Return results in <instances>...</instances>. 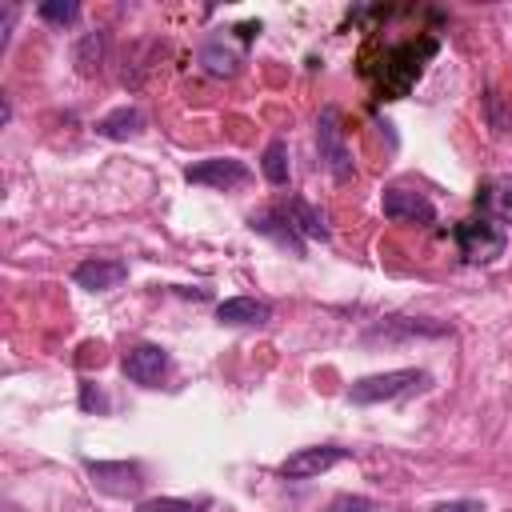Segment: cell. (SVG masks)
<instances>
[{"label":"cell","instance_id":"1","mask_svg":"<svg viewBox=\"0 0 512 512\" xmlns=\"http://www.w3.org/2000/svg\"><path fill=\"white\" fill-rule=\"evenodd\" d=\"M428 384V372L420 368H396V372H380V376H364L348 388V400L352 404H380V400H396V396H408L416 388Z\"/></svg>","mask_w":512,"mask_h":512},{"label":"cell","instance_id":"2","mask_svg":"<svg viewBox=\"0 0 512 512\" xmlns=\"http://www.w3.org/2000/svg\"><path fill=\"white\" fill-rule=\"evenodd\" d=\"M316 148H320V160L328 164V172L348 184L356 176V164H352V152H348V140H344V128H340V112L336 108H324L320 120H316Z\"/></svg>","mask_w":512,"mask_h":512},{"label":"cell","instance_id":"3","mask_svg":"<svg viewBox=\"0 0 512 512\" xmlns=\"http://www.w3.org/2000/svg\"><path fill=\"white\" fill-rule=\"evenodd\" d=\"M432 52H436V44H432V40H424L420 48H416V44L392 48V52L384 56V72H380V92H384L388 100L404 96V92L412 88V80L420 76V60H424V56H432Z\"/></svg>","mask_w":512,"mask_h":512},{"label":"cell","instance_id":"4","mask_svg":"<svg viewBox=\"0 0 512 512\" xmlns=\"http://www.w3.org/2000/svg\"><path fill=\"white\" fill-rule=\"evenodd\" d=\"M456 244L472 264H484V260H496L504 252V232L492 220H464L456 228Z\"/></svg>","mask_w":512,"mask_h":512},{"label":"cell","instance_id":"5","mask_svg":"<svg viewBox=\"0 0 512 512\" xmlns=\"http://www.w3.org/2000/svg\"><path fill=\"white\" fill-rule=\"evenodd\" d=\"M348 460V448H336V444H316V448H300L292 452L284 464H280V476L284 480H312L320 472H328L332 464Z\"/></svg>","mask_w":512,"mask_h":512},{"label":"cell","instance_id":"6","mask_svg":"<svg viewBox=\"0 0 512 512\" xmlns=\"http://www.w3.org/2000/svg\"><path fill=\"white\" fill-rule=\"evenodd\" d=\"M384 216L396 220V224H432L436 220V208L424 192H412V188H388L384 192Z\"/></svg>","mask_w":512,"mask_h":512},{"label":"cell","instance_id":"7","mask_svg":"<svg viewBox=\"0 0 512 512\" xmlns=\"http://www.w3.org/2000/svg\"><path fill=\"white\" fill-rule=\"evenodd\" d=\"M192 184H208V188H236L248 180V164L232 160V156H212V160H200L184 172Z\"/></svg>","mask_w":512,"mask_h":512},{"label":"cell","instance_id":"8","mask_svg":"<svg viewBox=\"0 0 512 512\" xmlns=\"http://www.w3.org/2000/svg\"><path fill=\"white\" fill-rule=\"evenodd\" d=\"M124 276H128V264H124V260H108V256H92V260H80V264L72 268V280H76L80 288H88V292H108V288H116Z\"/></svg>","mask_w":512,"mask_h":512},{"label":"cell","instance_id":"9","mask_svg":"<svg viewBox=\"0 0 512 512\" xmlns=\"http://www.w3.org/2000/svg\"><path fill=\"white\" fill-rule=\"evenodd\" d=\"M168 368V356L160 344H136L128 356H124V376L136 380V384H156Z\"/></svg>","mask_w":512,"mask_h":512},{"label":"cell","instance_id":"10","mask_svg":"<svg viewBox=\"0 0 512 512\" xmlns=\"http://www.w3.org/2000/svg\"><path fill=\"white\" fill-rule=\"evenodd\" d=\"M256 232H264V236H276L284 248H292L296 256L304 252V244H300V232L292 228V220H288V212L284 208H260V212H252V220H248Z\"/></svg>","mask_w":512,"mask_h":512},{"label":"cell","instance_id":"11","mask_svg":"<svg viewBox=\"0 0 512 512\" xmlns=\"http://www.w3.org/2000/svg\"><path fill=\"white\" fill-rule=\"evenodd\" d=\"M268 316H272V308L256 296H232V300L216 304V320H224V324H264Z\"/></svg>","mask_w":512,"mask_h":512},{"label":"cell","instance_id":"12","mask_svg":"<svg viewBox=\"0 0 512 512\" xmlns=\"http://www.w3.org/2000/svg\"><path fill=\"white\" fill-rule=\"evenodd\" d=\"M284 212H288V220H292V228L300 232V236H312V240H328V228H324V216L308 204V200H300V196H292L288 204H284Z\"/></svg>","mask_w":512,"mask_h":512},{"label":"cell","instance_id":"13","mask_svg":"<svg viewBox=\"0 0 512 512\" xmlns=\"http://www.w3.org/2000/svg\"><path fill=\"white\" fill-rule=\"evenodd\" d=\"M140 124H144V116H140L136 108H116V112H108V116L96 124V132L108 136V140H124V136H136Z\"/></svg>","mask_w":512,"mask_h":512},{"label":"cell","instance_id":"14","mask_svg":"<svg viewBox=\"0 0 512 512\" xmlns=\"http://www.w3.org/2000/svg\"><path fill=\"white\" fill-rule=\"evenodd\" d=\"M264 180L268 184H288V144L284 140H272L268 148H264Z\"/></svg>","mask_w":512,"mask_h":512},{"label":"cell","instance_id":"15","mask_svg":"<svg viewBox=\"0 0 512 512\" xmlns=\"http://www.w3.org/2000/svg\"><path fill=\"white\" fill-rule=\"evenodd\" d=\"M208 496L200 500H180V496H156V500H140V512H204Z\"/></svg>","mask_w":512,"mask_h":512},{"label":"cell","instance_id":"16","mask_svg":"<svg viewBox=\"0 0 512 512\" xmlns=\"http://www.w3.org/2000/svg\"><path fill=\"white\" fill-rule=\"evenodd\" d=\"M488 208H492L500 220L512 224V180H500V184L488 188Z\"/></svg>","mask_w":512,"mask_h":512},{"label":"cell","instance_id":"17","mask_svg":"<svg viewBox=\"0 0 512 512\" xmlns=\"http://www.w3.org/2000/svg\"><path fill=\"white\" fill-rule=\"evenodd\" d=\"M200 60H204V68H208L212 76H232V72H236V56H232V52L204 48V52H200Z\"/></svg>","mask_w":512,"mask_h":512},{"label":"cell","instance_id":"18","mask_svg":"<svg viewBox=\"0 0 512 512\" xmlns=\"http://www.w3.org/2000/svg\"><path fill=\"white\" fill-rule=\"evenodd\" d=\"M76 4L72 0H48V4H40V16L48 20V24H72L76 20Z\"/></svg>","mask_w":512,"mask_h":512},{"label":"cell","instance_id":"19","mask_svg":"<svg viewBox=\"0 0 512 512\" xmlns=\"http://www.w3.org/2000/svg\"><path fill=\"white\" fill-rule=\"evenodd\" d=\"M328 512H384V508L376 500H368V496H336L328 504Z\"/></svg>","mask_w":512,"mask_h":512},{"label":"cell","instance_id":"20","mask_svg":"<svg viewBox=\"0 0 512 512\" xmlns=\"http://www.w3.org/2000/svg\"><path fill=\"white\" fill-rule=\"evenodd\" d=\"M92 52L100 56V32H92V36H84V44H80V52H76V64H80V72H92V68H96V60H92Z\"/></svg>","mask_w":512,"mask_h":512},{"label":"cell","instance_id":"21","mask_svg":"<svg viewBox=\"0 0 512 512\" xmlns=\"http://www.w3.org/2000/svg\"><path fill=\"white\" fill-rule=\"evenodd\" d=\"M432 512H484V504L480 500H444Z\"/></svg>","mask_w":512,"mask_h":512}]
</instances>
